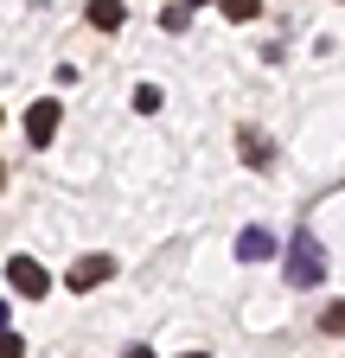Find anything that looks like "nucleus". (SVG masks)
Returning a JSON list of instances; mask_svg holds the SVG:
<instances>
[{"instance_id": "7", "label": "nucleus", "mask_w": 345, "mask_h": 358, "mask_svg": "<svg viewBox=\"0 0 345 358\" xmlns=\"http://www.w3.org/2000/svg\"><path fill=\"white\" fill-rule=\"evenodd\" d=\"M243 154H249V166H269V141L256 128H243Z\"/></svg>"}, {"instance_id": "8", "label": "nucleus", "mask_w": 345, "mask_h": 358, "mask_svg": "<svg viewBox=\"0 0 345 358\" xmlns=\"http://www.w3.org/2000/svg\"><path fill=\"white\" fill-rule=\"evenodd\" d=\"M320 333H332V339H345V301H332V307L320 313Z\"/></svg>"}, {"instance_id": "3", "label": "nucleus", "mask_w": 345, "mask_h": 358, "mask_svg": "<svg viewBox=\"0 0 345 358\" xmlns=\"http://www.w3.org/2000/svg\"><path fill=\"white\" fill-rule=\"evenodd\" d=\"M7 282H13L26 301H45V294H52V275H45L32 256H13V262H7Z\"/></svg>"}, {"instance_id": "1", "label": "nucleus", "mask_w": 345, "mask_h": 358, "mask_svg": "<svg viewBox=\"0 0 345 358\" xmlns=\"http://www.w3.org/2000/svg\"><path fill=\"white\" fill-rule=\"evenodd\" d=\"M281 275H288V288H314V282H326V243H320L314 231H294V237H288Z\"/></svg>"}, {"instance_id": "5", "label": "nucleus", "mask_w": 345, "mask_h": 358, "mask_svg": "<svg viewBox=\"0 0 345 358\" xmlns=\"http://www.w3.org/2000/svg\"><path fill=\"white\" fill-rule=\"evenodd\" d=\"M275 256V237L269 231H256V224H249V231L237 237V262H269Z\"/></svg>"}, {"instance_id": "12", "label": "nucleus", "mask_w": 345, "mask_h": 358, "mask_svg": "<svg viewBox=\"0 0 345 358\" xmlns=\"http://www.w3.org/2000/svg\"><path fill=\"white\" fill-rule=\"evenodd\" d=\"M0 333H7V301H0Z\"/></svg>"}, {"instance_id": "13", "label": "nucleus", "mask_w": 345, "mask_h": 358, "mask_svg": "<svg viewBox=\"0 0 345 358\" xmlns=\"http://www.w3.org/2000/svg\"><path fill=\"white\" fill-rule=\"evenodd\" d=\"M0 186H7V166H0Z\"/></svg>"}, {"instance_id": "10", "label": "nucleus", "mask_w": 345, "mask_h": 358, "mask_svg": "<svg viewBox=\"0 0 345 358\" xmlns=\"http://www.w3.org/2000/svg\"><path fill=\"white\" fill-rule=\"evenodd\" d=\"M0 358H26V339L20 333H0Z\"/></svg>"}, {"instance_id": "2", "label": "nucleus", "mask_w": 345, "mask_h": 358, "mask_svg": "<svg viewBox=\"0 0 345 358\" xmlns=\"http://www.w3.org/2000/svg\"><path fill=\"white\" fill-rule=\"evenodd\" d=\"M58 115H64V109H58V96H38V103L26 109V141H32V148H52Z\"/></svg>"}, {"instance_id": "9", "label": "nucleus", "mask_w": 345, "mask_h": 358, "mask_svg": "<svg viewBox=\"0 0 345 358\" xmlns=\"http://www.w3.org/2000/svg\"><path fill=\"white\" fill-rule=\"evenodd\" d=\"M160 26H166V32H186V26H192V7H166Z\"/></svg>"}, {"instance_id": "6", "label": "nucleus", "mask_w": 345, "mask_h": 358, "mask_svg": "<svg viewBox=\"0 0 345 358\" xmlns=\"http://www.w3.org/2000/svg\"><path fill=\"white\" fill-rule=\"evenodd\" d=\"M90 26L96 32H115L122 26V7H115V0H96V7H90Z\"/></svg>"}, {"instance_id": "11", "label": "nucleus", "mask_w": 345, "mask_h": 358, "mask_svg": "<svg viewBox=\"0 0 345 358\" xmlns=\"http://www.w3.org/2000/svg\"><path fill=\"white\" fill-rule=\"evenodd\" d=\"M122 358H154V352H147V345H135V352H122Z\"/></svg>"}, {"instance_id": "4", "label": "nucleus", "mask_w": 345, "mask_h": 358, "mask_svg": "<svg viewBox=\"0 0 345 358\" xmlns=\"http://www.w3.org/2000/svg\"><path fill=\"white\" fill-rule=\"evenodd\" d=\"M109 275H115V262H109V256H83V262L71 268V294H90V288H103Z\"/></svg>"}, {"instance_id": "14", "label": "nucleus", "mask_w": 345, "mask_h": 358, "mask_svg": "<svg viewBox=\"0 0 345 358\" xmlns=\"http://www.w3.org/2000/svg\"><path fill=\"white\" fill-rule=\"evenodd\" d=\"M186 358H205V352H186Z\"/></svg>"}]
</instances>
